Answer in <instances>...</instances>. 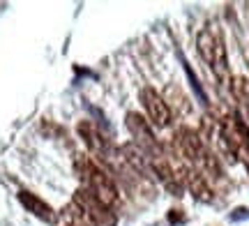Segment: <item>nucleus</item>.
<instances>
[{"label":"nucleus","mask_w":249,"mask_h":226,"mask_svg":"<svg viewBox=\"0 0 249 226\" xmlns=\"http://www.w3.org/2000/svg\"><path fill=\"white\" fill-rule=\"evenodd\" d=\"M127 127H129L132 136L136 139V145H139L150 159H157V157H160V155H157L160 153V143H157L155 134L150 132L148 122H145L139 113H127Z\"/></svg>","instance_id":"obj_4"},{"label":"nucleus","mask_w":249,"mask_h":226,"mask_svg":"<svg viewBox=\"0 0 249 226\" xmlns=\"http://www.w3.org/2000/svg\"><path fill=\"white\" fill-rule=\"evenodd\" d=\"M180 182L185 185L187 190L194 194L198 201H205V203H210L214 199L213 196V190H210V185L205 180L201 173L196 171V169H182V175H178Z\"/></svg>","instance_id":"obj_6"},{"label":"nucleus","mask_w":249,"mask_h":226,"mask_svg":"<svg viewBox=\"0 0 249 226\" xmlns=\"http://www.w3.org/2000/svg\"><path fill=\"white\" fill-rule=\"evenodd\" d=\"M176 145H178L180 155H182L185 159H189L192 164L201 162V159H203V155H205V150H208V148L203 145L201 134L194 132V129H187V127H182L178 134H176Z\"/></svg>","instance_id":"obj_5"},{"label":"nucleus","mask_w":249,"mask_h":226,"mask_svg":"<svg viewBox=\"0 0 249 226\" xmlns=\"http://www.w3.org/2000/svg\"><path fill=\"white\" fill-rule=\"evenodd\" d=\"M141 102H143V109L148 113V120H150L155 127H169L171 125V109L169 104L164 102L160 92L150 88V86H145L141 90Z\"/></svg>","instance_id":"obj_3"},{"label":"nucleus","mask_w":249,"mask_h":226,"mask_svg":"<svg viewBox=\"0 0 249 226\" xmlns=\"http://www.w3.org/2000/svg\"><path fill=\"white\" fill-rule=\"evenodd\" d=\"M79 132H81V136H83L86 145H88L92 153H104L107 141L102 139V134H99V132L92 125H90V122H81V125H79Z\"/></svg>","instance_id":"obj_8"},{"label":"nucleus","mask_w":249,"mask_h":226,"mask_svg":"<svg viewBox=\"0 0 249 226\" xmlns=\"http://www.w3.org/2000/svg\"><path fill=\"white\" fill-rule=\"evenodd\" d=\"M231 90H233V97L240 102L245 116L249 118V79H245V76H233Z\"/></svg>","instance_id":"obj_9"},{"label":"nucleus","mask_w":249,"mask_h":226,"mask_svg":"<svg viewBox=\"0 0 249 226\" xmlns=\"http://www.w3.org/2000/svg\"><path fill=\"white\" fill-rule=\"evenodd\" d=\"M18 201L23 203V208L26 210H30L35 217H39L42 222H55V212H53V208H49L44 201L42 199H37L35 194H30V191H21L18 194Z\"/></svg>","instance_id":"obj_7"},{"label":"nucleus","mask_w":249,"mask_h":226,"mask_svg":"<svg viewBox=\"0 0 249 226\" xmlns=\"http://www.w3.org/2000/svg\"><path fill=\"white\" fill-rule=\"evenodd\" d=\"M79 173L81 180H83V190L88 191L97 203H102L107 210H113L120 203V194H118V187L113 185V180L90 159L79 164Z\"/></svg>","instance_id":"obj_1"},{"label":"nucleus","mask_w":249,"mask_h":226,"mask_svg":"<svg viewBox=\"0 0 249 226\" xmlns=\"http://www.w3.org/2000/svg\"><path fill=\"white\" fill-rule=\"evenodd\" d=\"M196 49L205 63L210 65L213 74L217 81L229 83L231 81V72H229V58H226V46H224L219 33H214L213 28H203L196 35Z\"/></svg>","instance_id":"obj_2"}]
</instances>
